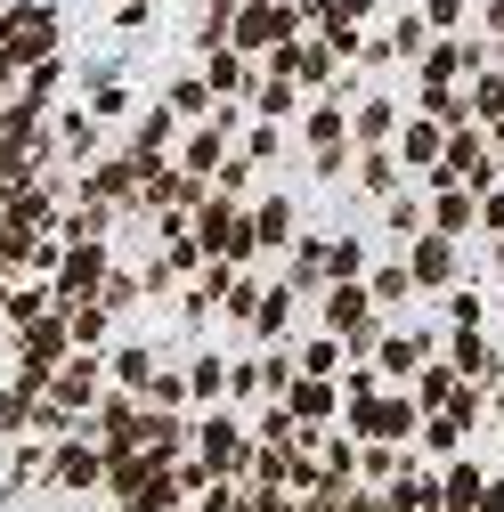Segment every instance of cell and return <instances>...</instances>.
Wrapping results in <instances>:
<instances>
[{"label": "cell", "instance_id": "1", "mask_svg": "<svg viewBox=\"0 0 504 512\" xmlns=\"http://www.w3.org/2000/svg\"><path fill=\"white\" fill-rule=\"evenodd\" d=\"M415 285H448L456 277V252H448V236H415V269H407Z\"/></svg>", "mask_w": 504, "mask_h": 512}, {"label": "cell", "instance_id": "2", "mask_svg": "<svg viewBox=\"0 0 504 512\" xmlns=\"http://www.w3.org/2000/svg\"><path fill=\"white\" fill-rule=\"evenodd\" d=\"M407 163H439V131H423V122H415V131H407Z\"/></svg>", "mask_w": 504, "mask_h": 512}, {"label": "cell", "instance_id": "3", "mask_svg": "<svg viewBox=\"0 0 504 512\" xmlns=\"http://www.w3.org/2000/svg\"><path fill=\"white\" fill-rule=\"evenodd\" d=\"M439 228H448V236H456V228H472V204H464V196H448V204H439Z\"/></svg>", "mask_w": 504, "mask_h": 512}]
</instances>
